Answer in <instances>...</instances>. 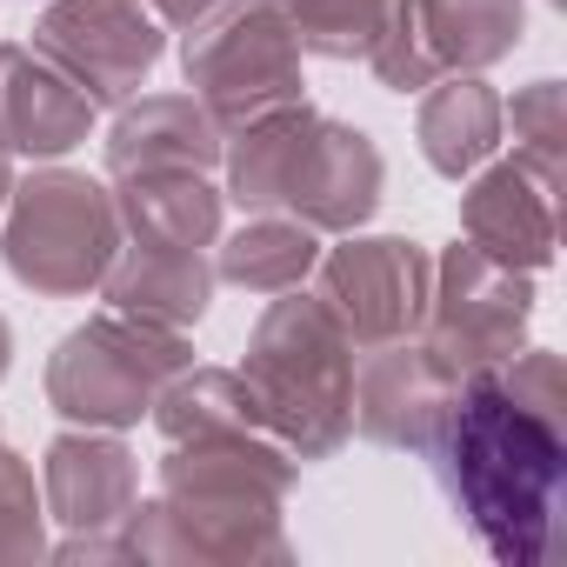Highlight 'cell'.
<instances>
[{
    "label": "cell",
    "instance_id": "6da1fadb",
    "mask_svg": "<svg viewBox=\"0 0 567 567\" xmlns=\"http://www.w3.org/2000/svg\"><path fill=\"white\" fill-rule=\"evenodd\" d=\"M467 534L507 560L540 567L567 514V368L554 348H520L461 381L427 447Z\"/></svg>",
    "mask_w": 567,
    "mask_h": 567
},
{
    "label": "cell",
    "instance_id": "7a4b0ae2",
    "mask_svg": "<svg viewBox=\"0 0 567 567\" xmlns=\"http://www.w3.org/2000/svg\"><path fill=\"white\" fill-rule=\"evenodd\" d=\"M301 461L274 434L240 441H174L161 454V494L134 501L121 540L134 560L161 567H260L295 560L288 494Z\"/></svg>",
    "mask_w": 567,
    "mask_h": 567
},
{
    "label": "cell",
    "instance_id": "3957f363",
    "mask_svg": "<svg viewBox=\"0 0 567 567\" xmlns=\"http://www.w3.org/2000/svg\"><path fill=\"white\" fill-rule=\"evenodd\" d=\"M354 334L315 288L267 295V315L247 334L240 381L254 388L267 434L301 467L334 461L354 441Z\"/></svg>",
    "mask_w": 567,
    "mask_h": 567
},
{
    "label": "cell",
    "instance_id": "277c9868",
    "mask_svg": "<svg viewBox=\"0 0 567 567\" xmlns=\"http://www.w3.org/2000/svg\"><path fill=\"white\" fill-rule=\"evenodd\" d=\"M121 254V207L101 174L34 161L14 174L8 214H0V260L41 301H81L101 288L107 260Z\"/></svg>",
    "mask_w": 567,
    "mask_h": 567
},
{
    "label": "cell",
    "instance_id": "5b68a950",
    "mask_svg": "<svg viewBox=\"0 0 567 567\" xmlns=\"http://www.w3.org/2000/svg\"><path fill=\"white\" fill-rule=\"evenodd\" d=\"M194 368V341L181 328L141 321V315H87L68 328L48 354V408L68 427H141L161 401V388Z\"/></svg>",
    "mask_w": 567,
    "mask_h": 567
},
{
    "label": "cell",
    "instance_id": "8992f818",
    "mask_svg": "<svg viewBox=\"0 0 567 567\" xmlns=\"http://www.w3.org/2000/svg\"><path fill=\"white\" fill-rule=\"evenodd\" d=\"M301 41L280 14V0H220L214 14L181 28V74L187 94L214 114L220 134L308 101Z\"/></svg>",
    "mask_w": 567,
    "mask_h": 567
},
{
    "label": "cell",
    "instance_id": "52a82bcc",
    "mask_svg": "<svg viewBox=\"0 0 567 567\" xmlns=\"http://www.w3.org/2000/svg\"><path fill=\"white\" fill-rule=\"evenodd\" d=\"M527 41L520 0H388L368 68L388 94H421L447 74H487Z\"/></svg>",
    "mask_w": 567,
    "mask_h": 567
},
{
    "label": "cell",
    "instance_id": "ba28073f",
    "mask_svg": "<svg viewBox=\"0 0 567 567\" xmlns=\"http://www.w3.org/2000/svg\"><path fill=\"white\" fill-rule=\"evenodd\" d=\"M527 321H534V274L481 254L474 240H454V247L434 254V295H427L421 341L461 381L481 374V368H501L507 354H520Z\"/></svg>",
    "mask_w": 567,
    "mask_h": 567
},
{
    "label": "cell",
    "instance_id": "9c48e42d",
    "mask_svg": "<svg viewBox=\"0 0 567 567\" xmlns=\"http://www.w3.org/2000/svg\"><path fill=\"white\" fill-rule=\"evenodd\" d=\"M341 247H321L315 295L334 308V321L354 334V348L421 334L427 295H434V254L414 234H334Z\"/></svg>",
    "mask_w": 567,
    "mask_h": 567
},
{
    "label": "cell",
    "instance_id": "30bf717a",
    "mask_svg": "<svg viewBox=\"0 0 567 567\" xmlns=\"http://www.w3.org/2000/svg\"><path fill=\"white\" fill-rule=\"evenodd\" d=\"M28 48L48 54L94 107H121L161 68L167 28L147 0H48Z\"/></svg>",
    "mask_w": 567,
    "mask_h": 567
},
{
    "label": "cell",
    "instance_id": "8fae6325",
    "mask_svg": "<svg viewBox=\"0 0 567 567\" xmlns=\"http://www.w3.org/2000/svg\"><path fill=\"white\" fill-rule=\"evenodd\" d=\"M454 394H461V374L421 334L374 341V348L354 354V434L374 441V447L427 454Z\"/></svg>",
    "mask_w": 567,
    "mask_h": 567
},
{
    "label": "cell",
    "instance_id": "7c38bea8",
    "mask_svg": "<svg viewBox=\"0 0 567 567\" xmlns=\"http://www.w3.org/2000/svg\"><path fill=\"white\" fill-rule=\"evenodd\" d=\"M560 187L567 181H547L540 167H527L520 154H494V161H481L474 174H467V194H461V234L481 247V254H494V260H507V267H520V274H540V267H554V254H560Z\"/></svg>",
    "mask_w": 567,
    "mask_h": 567
},
{
    "label": "cell",
    "instance_id": "4fadbf2b",
    "mask_svg": "<svg viewBox=\"0 0 567 567\" xmlns=\"http://www.w3.org/2000/svg\"><path fill=\"white\" fill-rule=\"evenodd\" d=\"M381 187H388V161H381L374 134L354 127V121L321 114L308 147H301V167H295V187H288V207L280 214L308 220L321 240L328 234H354V227L374 220Z\"/></svg>",
    "mask_w": 567,
    "mask_h": 567
},
{
    "label": "cell",
    "instance_id": "5bb4252c",
    "mask_svg": "<svg viewBox=\"0 0 567 567\" xmlns=\"http://www.w3.org/2000/svg\"><path fill=\"white\" fill-rule=\"evenodd\" d=\"M41 501L48 520H61L68 534L121 527L127 507L141 501V461L114 427H68L41 454Z\"/></svg>",
    "mask_w": 567,
    "mask_h": 567
},
{
    "label": "cell",
    "instance_id": "9a60e30c",
    "mask_svg": "<svg viewBox=\"0 0 567 567\" xmlns=\"http://www.w3.org/2000/svg\"><path fill=\"white\" fill-rule=\"evenodd\" d=\"M94 101L34 48L0 41V154L61 161L94 134Z\"/></svg>",
    "mask_w": 567,
    "mask_h": 567
},
{
    "label": "cell",
    "instance_id": "2e32d148",
    "mask_svg": "<svg viewBox=\"0 0 567 567\" xmlns=\"http://www.w3.org/2000/svg\"><path fill=\"white\" fill-rule=\"evenodd\" d=\"M214 288H220L214 247H161V240H127L121 234V254L107 260L94 295L107 308H121V315L194 334L207 321V308H214Z\"/></svg>",
    "mask_w": 567,
    "mask_h": 567
},
{
    "label": "cell",
    "instance_id": "e0dca14e",
    "mask_svg": "<svg viewBox=\"0 0 567 567\" xmlns=\"http://www.w3.org/2000/svg\"><path fill=\"white\" fill-rule=\"evenodd\" d=\"M220 127L214 114L194 101V94H134L121 101L101 154H107V174H147V167H194V174H214L220 167Z\"/></svg>",
    "mask_w": 567,
    "mask_h": 567
},
{
    "label": "cell",
    "instance_id": "ac0fdd59",
    "mask_svg": "<svg viewBox=\"0 0 567 567\" xmlns=\"http://www.w3.org/2000/svg\"><path fill=\"white\" fill-rule=\"evenodd\" d=\"M501 134H507V114H501L494 81H481V74H447V81L421 87L414 141H421V161H427L441 181H467L481 161H494V154H501Z\"/></svg>",
    "mask_w": 567,
    "mask_h": 567
},
{
    "label": "cell",
    "instance_id": "d6986e66",
    "mask_svg": "<svg viewBox=\"0 0 567 567\" xmlns=\"http://www.w3.org/2000/svg\"><path fill=\"white\" fill-rule=\"evenodd\" d=\"M121 234L127 240H161V247H214L227 220V194L194 174V167H147L114 181Z\"/></svg>",
    "mask_w": 567,
    "mask_h": 567
},
{
    "label": "cell",
    "instance_id": "ffe728a7",
    "mask_svg": "<svg viewBox=\"0 0 567 567\" xmlns=\"http://www.w3.org/2000/svg\"><path fill=\"white\" fill-rule=\"evenodd\" d=\"M321 260V234L295 214H247L234 234L214 240V274L240 295H288L308 288Z\"/></svg>",
    "mask_w": 567,
    "mask_h": 567
},
{
    "label": "cell",
    "instance_id": "44dd1931",
    "mask_svg": "<svg viewBox=\"0 0 567 567\" xmlns=\"http://www.w3.org/2000/svg\"><path fill=\"white\" fill-rule=\"evenodd\" d=\"M154 434L174 447V441H240V434H267L260 408H254V388L240 381V368H181L161 401H154Z\"/></svg>",
    "mask_w": 567,
    "mask_h": 567
},
{
    "label": "cell",
    "instance_id": "7402d4cb",
    "mask_svg": "<svg viewBox=\"0 0 567 567\" xmlns=\"http://www.w3.org/2000/svg\"><path fill=\"white\" fill-rule=\"evenodd\" d=\"M301 54L315 61H368L381 21H388V0H280Z\"/></svg>",
    "mask_w": 567,
    "mask_h": 567
},
{
    "label": "cell",
    "instance_id": "603a6c76",
    "mask_svg": "<svg viewBox=\"0 0 567 567\" xmlns=\"http://www.w3.org/2000/svg\"><path fill=\"white\" fill-rule=\"evenodd\" d=\"M501 114L514 121V154L527 167H540L547 181H567V87L554 74H540L514 101H501Z\"/></svg>",
    "mask_w": 567,
    "mask_h": 567
},
{
    "label": "cell",
    "instance_id": "cb8c5ba5",
    "mask_svg": "<svg viewBox=\"0 0 567 567\" xmlns=\"http://www.w3.org/2000/svg\"><path fill=\"white\" fill-rule=\"evenodd\" d=\"M48 560V501L34 481V461L0 447V567Z\"/></svg>",
    "mask_w": 567,
    "mask_h": 567
},
{
    "label": "cell",
    "instance_id": "d4e9b609",
    "mask_svg": "<svg viewBox=\"0 0 567 567\" xmlns=\"http://www.w3.org/2000/svg\"><path fill=\"white\" fill-rule=\"evenodd\" d=\"M147 8H154V21H161V28H194L200 14H214V8H220V0H147Z\"/></svg>",
    "mask_w": 567,
    "mask_h": 567
},
{
    "label": "cell",
    "instance_id": "484cf974",
    "mask_svg": "<svg viewBox=\"0 0 567 567\" xmlns=\"http://www.w3.org/2000/svg\"><path fill=\"white\" fill-rule=\"evenodd\" d=\"M8 374H14V321L0 315V381H8Z\"/></svg>",
    "mask_w": 567,
    "mask_h": 567
},
{
    "label": "cell",
    "instance_id": "4316f807",
    "mask_svg": "<svg viewBox=\"0 0 567 567\" xmlns=\"http://www.w3.org/2000/svg\"><path fill=\"white\" fill-rule=\"evenodd\" d=\"M8 194H14V154H0V214H8Z\"/></svg>",
    "mask_w": 567,
    "mask_h": 567
},
{
    "label": "cell",
    "instance_id": "83f0119b",
    "mask_svg": "<svg viewBox=\"0 0 567 567\" xmlns=\"http://www.w3.org/2000/svg\"><path fill=\"white\" fill-rule=\"evenodd\" d=\"M547 8H567V0H547Z\"/></svg>",
    "mask_w": 567,
    "mask_h": 567
},
{
    "label": "cell",
    "instance_id": "f1b7e54d",
    "mask_svg": "<svg viewBox=\"0 0 567 567\" xmlns=\"http://www.w3.org/2000/svg\"><path fill=\"white\" fill-rule=\"evenodd\" d=\"M0 447H8V441H0Z\"/></svg>",
    "mask_w": 567,
    "mask_h": 567
}]
</instances>
